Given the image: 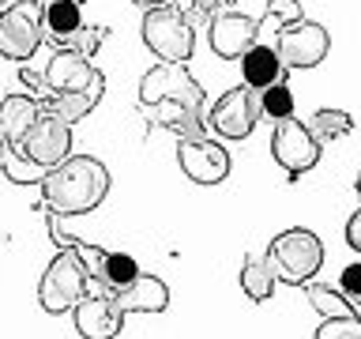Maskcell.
Instances as JSON below:
<instances>
[{"label": "cell", "mask_w": 361, "mask_h": 339, "mask_svg": "<svg viewBox=\"0 0 361 339\" xmlns=\"http://www.w3.org/2000/svg\"><path fill=\"white\" fill-rule=\"evenodd\" d=\"M109 196V170L94 155H68L42 177V211L68 219L87 215Z\"/></svg>", "instance_id": "6da1fadb"}, {"label": "cell", "mask_w": 361, "mask_h": 339, "mask_svg": "<svg viewBox=\"0 0 361 339\" xmlns=\"http://www.w3.org/2000/svg\"><path fill=\"white\" fill-rule=\"evenodd\" d=\"M264 260L271 264L279 282L286 287H305V282L316 279V271L324 268V242L305 226H293V230H282L267 242Z\"/></svg>", "instance_id": "7a4b0ae2"}, {"label": "cell", "mask_w": 361, "mask_h": 339, "mask_svg": "<svg viewBox=\"0 0 361 339\" xmlns=\"http://www.w3.org/2000/svg\"><path fill=\"white\" fill-rule=\"evenodd\" d=\"M140 34H143V45L158 56V61H169V64L192 61V49H196V27L185 19L180 8L166 4V8L143 11Z\"/></svg>", "instance_id": "3957f363"}, {"label": "cell", "mask_w": 361, "mask_h": 339, "mask_svg": "<svg viewBox=\"0 0 361 339\" xmlns=\"http://www.w3.org/2000/svg\"><path fill=\"white\" fill-rule=\"evenodd\" d=\"M83 290H87V264L79 256V249H56L49 268L42 271V282H38L42 309L53 316L72 313L75 302L83 298Z\"/></svg>", "instance_id": "277c9868"}, {"label": "cell", "mask_w": 361, "mask_h": 339, "mask_svg": "<svg viewBox=\"0 0 361 339\" xmlns=\"http://www.w3.org/2000/svg\"><path fill=\"white\" fill-rule=\"evenodd\" d=\"M45 45L42 0H11L0 8V56L4 61H30Z\"/></svg>", "instance_id": "5b68a950"}, {"label": "cell", "mask_w": 361, "mask_h": 339, "mask_svg": "<svg viewBox=\"0 0 361 339\" xmlns=\"http://www.w3.org/2000/svg\"><path fill=\"white\" fill-rule=\"evenodd\" d=\"M158 102H177V106L207 113V95H203V87L192 79L188 64L158 61L154 68L143 72V79H140V106H158Z\"/></svg>", "instance_id": "8992f818"}, {"label": "cell", "mask_w": 361, "mask_h": 339, "mask_svg": "<svg viewBox=\"0 0 361 339\" xmlns=\"http://www.w3.org/2000/svg\"><path fill=\"white\" fill-rule=\"evenodd\" d=\"M19 158H27L30 166H42L49 174L53 166H61L68 155H72V124L53 117V113H38V121L27 129V136L11 147Z\"/></svg>", "instance_id": "52a82bcc"}, {"label": "cell", "mask_w": 361, "mask_h": 339, "mask_svg": "<svg viewBox=\"0 0 361 339\" xmlns=\"http://www.w3.org/2000/svg\"><path fill=\"white\" fill-rule=\"evenodd\" d=\"M320 151L324 147L316 143V136L309 132V124L298 121V117H286V121H275L271 129V158L286 170L290 181H298L301 174L320 162Z\"/></svg>", "instance_id": "ba28073f"}, {"label": "cell", "mask_w": 361, "mask_h": 339, "mask_svg": "<svg viewBox=\"0 0 361 339\" xmlns=\"http://www.w3.org/2000/svg\"><path fill=\"white\" fill-rule=\"evenodd\" d=\"M203 117H207V129L219 132L222 140H248L259 121V90H252L248 83L226 90Z\"/></svg>", "instance_id": "9c48e42d"}, {"label": "cell", "mask_w": 361, "mask_h": 339, "mask_svg": "<svg viewBox=\"0 0 361 339\" xmlns=\"http://www.w3.org/2000/svg\"><path fill=\"white\" fill-rule=\"evenodd\" d=\"M42 76H45V87H49L45 95H106L102 68H94L87 56L68 53V49H56Z\"/></svg>", "instance_id": "30bf717a"}, {"label": "cell", "mask_w": 361, "mask_h": 339, "mask_svg": "<svg viewBox=\"0 0 361 339\" xmlns=\"http://www.w3.org/2000/svg\"><path fill=\"white\" fill-rule=\"evenodd\" d=\"M72 321H75V332L83 339H113L124 328V309L117 305V294L113 290L87 279V290L75 302Z\"/></svg>", "instance_id": "8fae6325"}, {"label": "cell", "mask_w": 361, "mask_h": 339, "mask_svg": "<svg viewBox=\"0 0 361 339\" xmlns=\"http://www.w3.org/2000/svg\"><path fill=\"white\" fill-rule=\"evenodd\" d=\"M275 49L286 68H316L331 53V30L312 19H293L279 30Z\"/></svg>", "instance_id": "7c38bea8"}, {"label": "cell", "mask_w": 361, "mask_h": 339, "mask_svg": "<svg viewBox=\"0 0 361 339\" xmlns=\"http://www.w3.org/2000/svg\"><path fill=\"white\" fill-rule=\"evenodd\" d=\"M177 162L180 174L196 185H222L230 177V155L219 140L203 136V140H177Z\"/></svg>", "instance_id": "4fadbf2b"}, {"label": "cell", "mask_w": 361, "mask_h": 339, "mask_svg": "<svg viewBox=\"0 0 361 339\" xmlns=\"http://www.w3.org/2000/svg\"><path fill=\"white\" fill-rule=\"evenodd\" d=\"M259 38V19L245 16L237 8H222L219 16L207 23V42L211 53L222 56V61H241L245 49H252Z\"/></svg>", "instance_id": "5bb4252c"}, {"label": "cell", "mask_w": 361, "mask_h": 339, "mask_svg": "<svg viewBox=\"0 0 361 339\" xmlns=\"http://www.w3.org/2000/svg\"><path fill=\"white\" fill-rule=\"evenodd\" d=\"M147 124H158V129L173 132L177 140H203L211 136L207 129V117L200 109H188V106H177V102H158V106H140Z\"/></svg>", "instance_id": "9a60e30c"}, {"label": "cell", "mask_w": 361, "mask_h": 339, "mask_svg": "<svg viewBox=\"0 0 361 339\" xmlns=\"http://www.w3.org/2000/svg\"><path fill=\"white\" fill-rule=\"evenodd\" d=\"M117 305L128 313H166L169 309V287L158 275H135L124 290H117Z\"/></svg>", "instance_id": "2e32d148"}, {"label": "cell", "mask_w": 361, "mask_h": 339, "mask_svg": "<svg viewBox=\"0 0 361 339\" xmlns=\"http://www.w3.org/2000/svg\"><path fill=\"white\" fill-rule=\"evenodd\" d=\"M282 76H286V64H282L275 45L256 42L252 49L241 53V83H248L252 90H267L271 83H282Z\"/></svg>", "instance_id": "e0dca14e"}, {"label": "cell", "mask_w": 361, "mask_h": 339, "mask_svg": "<svg viewBox=\"0 0 361 339\" xmlns=\"http://www.w3.org/2000/svg\"><path fill=\"white\" fill-rule=\"evenodd\" d=\"M38 98L30 95H4L0 98V140H4V147H16L23 136H27V129L34 121H38Z\"/></svg>", "instance_id": "ac0fdd59"}, {"label": "cell", "mask_w": 361, "mask_h": 339, "mask_svg": "<svg viewBox=\"0 0 361 339\" xmlns=\"http://www.w3.org/2000/svg\"><path fill=\"white\" fill-rule=\"evenodd\" d=\"M275 287H279V279H275V271H271L267 260L256 256V253H245L241 256V290L252 302H271L275 298Z\"/></svg>", "instance_id": "d6986e66"}, {"label": "cell", "mask_w": 361, "mask_h": 339, "mask_svg": "<svg viewBox=\"0 0 361 339\" xmlns=\"http://www.w3.org/2000/svg\"><path fill=\"white\" fill-rule=\"evenodd\" d=\"M42 23H45V42L64 38L83 27V8L72 0H42Z\"/></svg>", "instance_id": "ffe728a7"}, {"label": "cell", "mask_w": 361, "mask_h": 339, "mask_svg": "<svg viewBox=\"0 0 361 339\" xmlns=\"http://www.w3.org/2000/svg\"><path fill=\"white\" fill-rule=\"evenodd\" d=\"M305 124H309V132L316 136L320 147H327V143H335V140H343V136L354 132V117H350L346 109H327V106L316 109Z\"/></svg>", "instance_id": "44dd1931"}, {"label": "cell", "mask_w": 361, "mask_h": 339, "mask_svg": "<svg viewBox=\"0 0 361 339\" xmlns=\"http://www.w3.org/2000/svg\"><path fill=\"white\" fill-rule=\"evenodd\" d=\"M305 298H309V305L316 313L324 316V321H335V316H354L357 309L343 298V290H331L327 282H305Z\"/></svg>", "instance_id": "7402d4cb"}, {"label": "cell", "mask_w": 361, "mask_h": 339, "mask_svg": "<svg viewBox=\"0 0 361 339\" xmlns=\"http://www.w3.org/2000/svg\"><path fill=\"white\" fill-rule=\"evenodd\" d=\"M293 19H305V16H301V4H298V0H267L264 16H259V38H256V42H264V45H275L279 30L286 27V23H293Z\"/></svg>", "instance_id": "603a6c76"}, {"label": "cell", "mask_w": 361, "mask_h": 339, "mask_svg": "<svg viewBox=\"0 0 361 339\" xmlns=\"http://www.w3.org/2000/svg\"><path fill=\"white\" fill-rule=\"evenodd\" d=\"M109 38V27H79V30H72V34H64V38H53L49 45H53V53L56 49H68V53H79V56H94L98 53V45Z\"/></svg>", "instance_id": "cb8c5ba5"}, {"label": "cell", "mask_w": 361, "mask_h": 339, "mask_svg": "<svg viewBox=\"0 0 361 339\" xmlns=\"http://www.w3.org/2000/svg\"><path fill=\"white\" fill-rule=\"evenodd\" d=\"M259 117H267V121L293 117V90L286 87V79H282V83H271L267 90H259Z\"/></svg>", "instance_id": "d4e9b609"}, {"label": "cell", "mask_w": 361, "mask_h": 339, "mask_svg": "<svg viewBox=\"0 0 361 339\" xmlns=\"http://www.w3.org/2000/svg\"><path fill=\"white\" fill-rule=\"evenodd\" d=\"M0 174H4L11 185H42L45 170L42 166H30L27 158H19L11 147H4V151H0Z\"/></svg>", "instance_id": "484cf974"}, {"label": "cell", "mask_w": 361, "mask_h": 339, "mask_svg": "<svg viewBox=\"0 0 361 339\" xmlns=\"http://www.w3.org/2000/svg\"><path fill=\"white\" fill-rule=\"evenodd\" d=\"M316 339H361V316H335V321H320Z\"/></svg>", "instance_id": "4316f807"}, {"label": "cell", "mask_w": 361, "mask_h": 339, "mask_svg": "<svg viewBox=\"0 0 361 339\" xmlns=\"http://www.w3.org/2000/svg\"><path fill=\"white\" fill-rule=\"evenodd\" d=\"M222 8H230V4H226V0H185V4H180V11H185V19L192 27H207Z\"/></svg>", "instance_id": "83f0119b"}, {"label": "cell", "mask_w": 361, "mask_h": 339, "mask_svg": "<svg viewBox=\"0 0 361 339\" xmlns=\"http://www.w3.org/2000/svg\"><path fill=\"white\" fill-rule=\"evenodd\" d=\"M338 290H343V298L354 305V309H361V264H346V268H343Z\"/></svg>", "instance_id": "f1b7e54d"}, {"label": "cell", "mask_w": 361, "mask_h": 339, "mask_svg": "<svg viewBox=\"0 0 361 339\" xmlns=\"http://www.w3.org/2000/svg\"><path fill=\"white\" fill-rule=\"evenodd\" d=\"M346 245L354 249V253H361V208L350 215V222H346Z\"/></svg>", "instance_id": "f546056e"}, {"label": "cell", "mask_w": 361, "mask_h": 339, "mask_svg": "<svg viewBox=\"0 0 361 339\" xmlns=\"http://www.w3.org/2000/svg\"><path fill=\"white\" fill-rule=\"evenodd\" d=\"M135 8H143V11H154V8H166L169 0H132Z\"/></svg>", "instance_id": "4dcf8cb0"}, {"label": "cell", "mask_w": 361, "mask_h": 339, "mask_svg": "<svg viewBox=\"0 0 361 339\" xmlns=\"http://www.w3.org/2000/svg\"><path fill=\"white\" fill-rule=\"evenodd\" d=\"M354 192H357V200H361V174H357V181H354Z\"/></svg>", "instance_id": "1f68e13d"}, {"label": "cell", "mask_w": 361, "mask_h": 339, "mask_svg": "<svg viewBox=\"0 0 361 339\" xmlns=\"http://www.w3.org/2000/svg\"><path fill=\"white\" fill-rule=\"evenodd\" d=\"M72 4H79V8H83V4H87V0H72Z\"/></svg>", "instance_id": "d6a6232c"}, {"label": "cell", "mask_w": 361, "mask_h": 339, "mask_svg": "<svg viewBox=\"0 0 361 339\" xmlns=\"http://www.w3.org/2000/svg\"><path fill=\"white\" fill-rule=\"evenodd\" d=\"M0 151H4V140H0Z\"/></svg>", "instance_id": "836d02e7"}, {"label": "cell", "mask_w": 361, "mask_h": 339, "mask_svg": "<svg viewBox=\"0 0 361 339\" xmlns=\"http://www.w3.org/2000/svg\"><path fill=\"white\" fill-rule=\"evenodd\" d=\"M0 8H4V0H0Z\"/></svg>", "instance_id": "e575fe53"}]
</instances>
